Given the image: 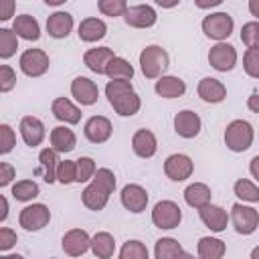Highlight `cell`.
I'll return each mask as SVG.
<instances>
[{
  "label": "cell",
  "mask_w": 259,
  "mask_h": 259,
  "mask_svg": "<svg viewBox=\"0 0 259 259\" xmlns=\"http://www.w3.org/2000/svg\"><path fill=\"white\" fill-rule=\"evenodd\" d=\"M38 164H40L42 180H45L47 184L57 182V168H59V164H61V160H59V152L53 150L51 146L45 148V150H40V154H38Z\"/></svg>",
  "instance_id": "29"
},
{
  "label": "cell",
  "mask_w": 259,
  "mask_h": 259,
  "mask_svg": "<svg viewBox=\"0 0 259 259\" xmlns=\"http://www.w3.org/2000/svg\"><path fill=\"white\" fill-rule=\"evenodd\" d=\"M117 259H150V253H148V247L142 241L130 239L121 245Z\"/></svg>",
  "instance_id": "37"
},
{
  "label": "cell",
  "mask_w": 259,
  "mask_h": 259,
  "mask_svg": "<svg viewBox=\"0 0 259 259\" xmlns=\"http://www.w3.org/2000/svg\"><path fill=\"white\" fill-rule=\"evenodd\" d=\"M105 75L109 77V81H132V77H134V67L130 65L127 59L115 57V59L107 65Z\"/></svg>",
  "instance_id": "34"
},
{
  "label": "cell",
  "mask_w": 259,
  "mask_h": 259,
  "mask_svg": "<svg viewBox=\"0 0 259 259\" xmlns=\"http://www.w3.org/2000/svg\"><path fill=\"white\" fill-rule=\"evenodd\" d=\"M241 40L247 49H259V20L245 22L241 28Z\"/></svg>",
  "instance_id": "42"
},
{
  "label": "cell",
  "mask_w": 259,
  "mask_h": 259,
  "mask_svg": "<svg viewBox=\"0 0 259 259\" xmlns=\"http://www.w3.org/2000/svg\"><path fill=\"white\" fill-rule=\"evenodd\" d=\"M71 95L79 105H93L99 97V87L89 77H75L71 81Z\"/></svg>",
  "instance_id": "21"
},
{
  "label": "cell",
  "mask_w": 259,
  "mask_h": 259,
  "mask_svg": "<svg viewBox=\"0 0 259 259\" xmlns=\"http://www.w3.org/2000/svg\"><path fill=\"white\" fill-rule=\"evenodd\" d=\"M182 221V210L174 200H160L152 208V225L160 231L176 229Z\"/></svg>",
  "instance_id": "5"
},
{
  "label": "cell",
  "mask_w": 259,
  "mask_h": 259,
  "mask_svg": "<svg viewBox=\"0 0 259 259\" xmlns=\"http://www.w3.org/2000/svg\"><path fill=\"white\" fill-rule=\"evenodd\" d=\"M91 253L95 259H111L115 253V239L107 231H97L91 237Z\"/></svg>",
  "instance_id": "30"
},
{
  "label": "cell",
  "mask_w": 259,
  "mask_h": 259,
  "mask_svg": "<svg viewBox=\"0 0 259 259\" xmlns=\"http://www.w3.org/2000/svg\"><path fill=\"white\" fill-rule=\"evenodd\" d=\"M73 14L67 10H55L53 14H49L47 18V32L51 38H67L73 30Z\"/></svg>",
  "instance_id": "20"
},
{
  "label": "cell",
  "mask_w": 259,
  "mask_h": 259,
  "mask_svg": "<svg viewBox=\"0 0 259 259\" xmlns=\"http://www.w3.org/2000/svg\"><path fill=\"white\" fill-rule=\"evenodd\" d=\"M132 150L138 158H152L156 156L158 152V140H156V134L152 130H146V127H140L134 132L132 136Z\"/></svg>",
  "instance_id": "18"
},
{
  "label": "cell",
  "mask_w": 259,
  "mask_h": 259,
  "mask_svg": "<svg viewBox=\"0 0 259 259\" xmlns=\"http://www.w3.org/2000/svg\"><path fill=\"white\" fill-rule=\"evenodd\" d=\"M111 121L105 115H91L83 127V134L91 144H105L111 138Z\"/></svg>",
  "instance_id": "17"
},
{
  "label": "cell",
  "mask_w": 259,
  "mask_h": 259,
  "mask_svg": "<svg viewBox=\"0 0 259 259\" xmlns=\"http://www.w3.org/2000/svg\"><path fill=\"white\" fill-rule=\"evenodd\" d=\"M18 237H16V231H12L10 227H2L0 229V251H10L14 245H16Z\"/></svg>",
  "instance_id": "48"
},
{
  "label": "cell",
  "mask_w": 259,
  "mask_h": 259,
  "mask_svg": "<svg viewBox=\"0 0 259 259\" xmlns=\"http://www.w3.org/2000/svg\"><path fill=\"white\" fill-rule=\"evenodd\" d=\"M130 4L125 0H99L97 2V10L103 14V16H125Z\"/></svg>",
  "instance_id": "39"
},
{
  "label": "cell",
  "mask_w": 259,
  "mask_h": 259,
  "mask_svg": "<svg viewBox=\"0 0 259 259\" xmlns=\"http://www.w3.org/2000/svg\"><path fill=\"white\" fill-rule=\"evenodd\" d=\"M91 182H95V184H99L103 190H107L109 194L115 190V186H117V180H115V174H113V170H109V168H97V172H95V176H93V180Z\"/></svg>",
  "instance_id": "44"
},
{
  "label": "cell",
  "mask_w": 259,
  "mask_h": 259,
  "mask_svg": "<svg viewBox=\"0 0 259 259\" xmlns=\"http://www.w3.org/2000/svg\"><path fill=\"white\" fill-rule=\"evenodd\" d=\"M247 107H249V111L259 113V91H253V93L247 97Z\"/></svg>",
  "instance_id": "51"
},
{
  "label": "cell",
  "mask_w": 259,
  "mask_h": 259,
  "mask_svg": "<svg viewBox=\"0 0 259 259\" xmlns=\"http://www.w3.org/2000/svg\"><path fill=\"white\" fill-rule=\"evenodd\" d=\"M176 259H200V257H198V255L194 257L192 253H188V251H182V253H180V255H178Z\"/></svg>",
  "instance_id": "56"
},
{
  "label": "cell",
  "mask_w": 259,
  "mask_h": 259,
  "mask_svg": "<svg viewBox=\"0 0 259 259\" xmlns=\"http://www.w3.org/2000/svg\"><path fill=\"white\" fill-rule=\"evenodd\" d=\"M14 85H16V71L10 65H2L0 67V91L8 93Z\"/></svg>",
  "instance_id": "47"
},
{
  "label": "cell",
  "mask_w": 259,
  "mask_h": 259,
  "mask_svg": "<svg viewBox=\"0 0 259 259\" xmlns=\"http://www.w3.org/2000/svg\"><path fill=\"white\" fill-rule=\"evenodd\" d=\"M117 55L113 53V49L109 47H93V49H87L85 55H83V63L85 67L95 73V75H105L107 71V65L115 59Z\"/></svg>",
  "instance_id": "14"
},
{
  "label": "cell",
  "mask_w": 259,
  "mask_h": 259,
  "mask_svg": "<svg viewBox=\"0 0 259 259\" xmlns=\"http://www.w3.org/2000/svg\"><path fill=\"white\" fill-rule=\"evenodd\" d=\"M233 192L241 202H259V184L249 178H239L233 184Z\"/></svg>",
  "instance_id": "35"
},
{
  "label": "cell",
  "mask_w": 259,
  "mask_h": 259,
  "mask_svg": "<svg viewBox=\"0 0 259 259\" xmlns=\"http://www.w3.org/2000/svg\"><path fill=\"white\" fill-rule=\"evenodd\" d=\"M172 125H174V132L184 138V140H192L200 134L202 130V119L198 113H194L192 109H182L174 115L172 119Z\"/></svg>",
  "instance_id": "12"
},
{
  "label": "cell",
  "mask_w": 259,
  "mask_h": 259,
  "mask_svg": "<svg viewBox=\"0 0 259 259\" xmlns=\"http://www.w3.org/2000/svg\"><path fill=\"white\" fill-rule=\"evenodd\" d=\"M14 0H0V20H10L14 16Z\"/></svg>",
  "instance_id": "50"
},
{
  "label": "cell",
  "mask_w": 259,
  "mask_h": 259,
  "mask_svg": "<svg viewBox=\"0 0 259 259\" xmlns=\"http://www.w3.org/2000/svg\"><path fill=\"white\" fill-rule=\"evenodd\" d=\"M12 30L16 32L18 38H24L28 42H34V40L40 38V24L30 14H18V16H14Z\"/></svg>",
  "instance_id": "25"
},
{
  "label": "cell",
  "mask_w": 259,
  "mask_h": 259,
  "mask_svg": "<svg viewBox=\"0 0 259 259\" xmlns=\"http://www.w3.org/2000/svg\"><path fill=\"white\" fill-rule=\"evenodd\" d=\"M130 91H134L132 81H107V85H105V97L109 103L115 101L117 97L130 93Z\"/></svg>",
  "instance_id": "43"
},
{
  "label": "cell",
  "mask_w": 259,
  "mask_h": 259,
  "mask_svg": "<svg viewBox=\"0 0 259 259\" xmlns=\"http://www.w3.org/2000/svg\"><path fill=\"white\" fill-rule=\"evenodd\" d=\"M77 34L83 42H97L107 34V24L97 16H89V18L81 20V24L77 28Z\"/></svg>",
  "instance_id": "26"
},
{
  "label": "cell",
  "mask_w": 259,
  "mask_h": 259,
  "mask_svg": "<svg viewBox=\"0 0 259 259\" xmlns=\"http://www.w3.org/2000/svg\"><path fill=\"white\" fill-rule=\"evenodd\" d=\"M10 194H12V198H14V200L30 202V200H34V198L40 194V188H38V184H36L34 180L24 178V180H18V182H14V184H12Z\"/></svg>",
  "instance_id": "33"
},
{
  "label": "cell",
  "mask_w": 259,
  "mask_h": 259,
  "mask_svg": "<svg viewBox=\"0 0 259 259\" xmlns=\"http://www.w3.org/2000/svg\"><path fill=\"white\" fill-rule=\"evenodd\" d=\"M51 113L65 125H77L81 121V107L75 105L69 97H55L51 103Z\"/></svg>",
  "instance_id": "16"
},
{
  "label": "cell",
  "mask_w": 259,
  "mask_h": 259,
  "mask_svg": "<svg viewBox=\"0 0 259 259\" xmlns=\"http://www.w3.org/2000/svg\"><path fill=\"white\" fill-rule=\"evenodd\" d=\"M16 146V134L8 123H0V154H10Z\"/></svg>",
  "instance_id": "46"
},
{
  "label": "cell",
  "mask_w": 259,
  "mask_h": 259,
  "mask_svg": "<svg viewBox=\"0 0 259 259\" xmlns=\"http://www.w3.org/2000/svg\"><path fill=\"white\" fill-rule=\"evenodd\" d=\"M182 194H184V202L190 208H196V210L212 202V190L204 182H192V184H188Z\"/></svg>",
  "instance_id": "24"
},
{
  "label": "cell",
  "mask_w": 259,
  "mask_h": 259,
  "mask_svg": "<svg viewBox=\"0 0 259 259\" xmlns=\"http://www.w3.org/2000/svg\"><path fill=\"white\" fill-rule=\"evenodd\" d=\"M198 217L204 223V227L210 229L212 233H223L227 229V225L231 223L229 212L223 206L212 204V202L206 204V206H202V208H198Z\"/></svg>",
  "instance_id": "19"
},
{
  "label": "cell",
  "mask_w": 259,
  "mask_h": 259,
  "mask_svg": "<svg viewBox=\"0 0 259 259\" xmlns=\"http://www.w3.org/2000/svg\"><path fill=\"white\" fill-rule=\"evenodd\" d=\"M196 253L200 259H223L227 253V245L219 237H200L196 243Z\"/></svg>",
  "instance_id": "31"
},
{
  "label": "cell",
  "mask_w": 259,
  "mask_h": 259,
  "mask_svg": "<svg viewBox=\"0 0 259 259\" xmlns=\"http://www.w3.org/2000/svg\"><path fill=\"white\" fill-rule=\"evenodd\" d=\"M249 172H251V176L255 178V182H259V154L253 156V160H251V164H249Z\"/></svg>",
  "instance_id": "52"
},
{
  "label": "cell",
  "mask_w": 259,
  "mask_h": 259,
  "mask_svg": "<svg viewBox=\"0 0 259 259\" xmlns=\"http://www.w3.org/2000/svg\"><path fill=\"white\" fill-rule=\"evenodd\" d=\"M194 4L198 8H212V6H219L221 0H194Z\"/></svg>",
  "instance_id": "53"
},
{
  "label": "cell",
  "mask_w": 259,
  "mask_h": 259,
  "mask_svg": "<svg viewBox=\"0 0 259 259\" xmlns=\"http://www.w3.org/2000/svg\"><path fill=\"white\" fill-rule=\"evenodd\" d=\"M49 142H51V148L57 150L59 154H69L75 150L77 146V136L71 127L67 125H57L51 130L49 134Z\"/></svg>",
  "instance_id": "23"
},
{
  "label": "cell",
  "mask_w": 259,
  "mask_h": 259,
  "mask_svg": "<svg viewBox=\"0 0 259 259\" xmlns=\"http://www.w3.org/2000/svg\"><path fill=\"white\" fill-rule=\"evenodd\" d=\"M109 192L107 190H103L99 184H95V182H89L85 188H83V192H81V200H83V204L89 208V210H93V212H99V210H103L105 206H107V202H109Z\"/></svg>",
  "instance_id": "27"
},
{
  "label": "cell",
  "mask_w": 259,
  "mask_h": 259,
  "mask_svg": "<svg viewBox=\"0 0 259 259\" xmlns=\"http://www.w3.org/2000/svg\"><path fill=\"white\" fill-rule=\"evenodd\" d=\"M237 61H239L237 49L233 45H229V42H214L210 47V51H208V65L219 73L233 71Z\"/></svg>",
  "instance_id": "8"
},
{
  "label": "cell",
  "mask_w": 259,
  "mask_h": 259,
  "mask_svg": "<svg viewBox=\"0 0 259 259\" xmlns=\"http://www.w3.org/2000/svg\"><path fill=\"white\" fill-rule=\"evenodd\" d=\"M0 259H24V257L18 255V253H6V255H2Z\"/></svg>",
  "instance_id": "57"
},
{
  "label": "cell",
  "mask_w": 259,
  "mask_h": 259,
  "mask_svg": "<svg viewBox=\"0 0 259 259\" xmlns=\"http://www.w3.org/2000/svg\"><path fill=\"white\" fill-rule=\"evenodd\" d=\"M51 259H55V257H51Z\"/></svg>",
  "instance_id": "60"
},
{
  "label": "cell",
  "mask_w": 259,
  "mask_h": 259,
  "mask_svg": "<svg viewBox=\"0 0 259 259\" xmlns=\"http://www.w3.org/2000/svg\"><path fill=\"white\" fill-rule=\"evenodd\" d=\"M154 91L164 97V99H176V97H182L186 93V83L180 79V77H174V75H164L156 81L154 85Z\"/></svg>",
  "instance_id": "28"
},
{
  "label": "cell",
  "mask_w": 259,
  "mask_h": 259,
  "mask_svg": "<svg viewBox=\"0 0 259 259\" xmlns=\"http://www.w3.org/2000/svg\"><path fill=\"white\" fill-rule=\"evenodd\" d=\"M18 49V36L12 28H0V59H10Z\"/></svg>",
  "instance_id": "38"
},
{
  "label": "cell",
  "mask_w": 259,
  "mask_h": 259,
  "mask_svg": "<svg viewBox=\"0 0 259 259\" xmlns=\"http://www.w3.org/2000/svg\"><path fill=\"white\" fill-rule=\"evenodd\" d=\"M61 249L69 257H81L91 249V237L85 229H69L61 239Z\"/></svg>",
  "instance_id": "11"
},
{
  "label": "cell",
  "mask_w": 259,
  "mask_h": 259,
  "mask_svg": "<svg viewBox=\"0 0 259 259\" xmlns=\"http://www.w3.org/2000/svg\"><path fill=\"white\" fill-rule=\"evenodd\" d=\"M182 245L172 237H162L154 245V259H176L182 253Z\"/></svg>",
  "instance_id": "36"
},
{
  "label": "cell",
  "mask_w": 259,
  "mask_h": 259,
  "mask_svg": "<svg viewBox=\"0 0 259 259\" xmlns=\"http://www.w3.org/2000/svg\"><path fill=\"white\" fill-rule=\"evenodd\" d=\"M109 105L113 107V111H115L117 115H121V117H132V115H136V113L140 111L142 99H140V95H138L136 91H130V93L117 97L115 101H111Z\"/></svg>",
  "instance_id": "32"
},
{
  "label": "cell",
  "mask_w": 259,
  "mask_h": 259,
  "mask_svg": "<svg viewBox=\"0 0 259 259\" xmlns=\"http://www.w3.org/2000/svg\"><path fill=\"white\" fill-rule=\"evenodd\" d=\"M65 0H45V4L47 6H59V4H63Z\"/></svg>",
  "instance_id": "58"
},
{
  "label": "cell",
  "mask_w": 259,
  "mask_h": 259,
  "mask_svg": "<svg viewBox=\"0 0 259 259\" xmlns=\"http://www.w3.org/2000/svg\"><path fill=\"white\" fill-rule=\"evenodd\" d=\"M202 32L204 36L217 40V42H227V38L235 30V20L229 12H210L202 18Z\"/></svg>",
  "instance_id": "3"
},
{
  "label": "cell",
  "mask_w": 259,
  "mask_h": 259,
  "mask_svg": "<svg viewBox=\"0 0 259 259\" xmlns=\"http://www.w3.org/2000/svg\"><path fill=\"white\" fill-rule=\"evenodd\" d=\"M249 259H259V245H257V247H253V251H251Z\"/></svg>",
  "instance_id": "59"
},
{
  "label": "cell",
  "mask_w": 259,
  "mask_h": 259,
  "mask_svg": "<svg viewBox=\"0 0 259 259\" xmlns=\"http://www.w3.org/2000/svg\"><path fill=\"white\" fill-rule=\"evenodd\" d=\"M97 172V166H95V160L89 158V156H81L77 160V182L83 184V182H91L93 176Z\"/></svg>",
  "instance_id": "40"
},
{
  "label": "cell",
  "mask_w": 259,
  "mask_h": 259,
  "mask_svg": "<svg viewBox=\"0 0 259 259\" xmlns=\"http://www.w3.org/2000/svg\"><path fill=\"white\" fill-rule=\"evenodd\" d=\"M140 71L146 79H160L164 77V73L168 71L170 67V57H168V51L160 45H148L142 49L140 57Z\"/></svg>",
  "instance_id": "1"
},
{
  "label": "cell",
  "mask_w": 259,
  "mask_h": 259,
  "mask_svg": "<svg viewBox=\"0 0 259 259\" xmlns=\"http://www.w3.org/2000/svg\"><path fill=\"white\" fill-rule=\"evenodd\" d=\"M249 12L259 20V0H249Z\"/></svg>",
  "instance_id": "55"
},
{
  "label": "cell",
  "mask_w": 259,
  "mask_h": 259,
  "mask_svg": "<svg viewBox=\"0 0 259 259\" xmlns=\"http://www.w3.org/2000/svg\"><path fill=\"white\" fill-rule=\"evenodd\" d=\"M231 225L239 235H253L259 227V210L245 204V202H235L231 206Z\"/></svg>",
  "instance_id": "4"
},
{
  "label": "cell",
  "mask_w": 259,
  "mask_h": 259,
  "mask_svg": "<svg viewBox=\"0 0 259 259\" xmlns=\"http://www.w3.org/2000/svg\"><path fill=\"white\" fill-rule=\"evenodd\" d=\"M192 172H194V162L186 154H170L164 160V174L172 182H182V180L190 178Z\"/></svg>",
  "instance_id": "10"
},
{
  "label": "cell",
  "mask_w": 259,
  "mask_h": 259,
  "mask_svg": "<svg viewBox=\"0 0 259 259\" xmlns=\"http://www.w3.org/2000/svg\"><path fill=\"white\" fill-rule=\"evenodd\" d=\"M49 221H51V210L42 202L26 204L18 214V225L28 233H36V231L45 229L49 225Z\"/></svg>",
  "instance_id": "6"
},
{
  "label": "cell",
  "mask_w": 259,
  "mask_h": 259,
  "mask_svg": "<svg viewBox=\"0 0 259 259\" xmlns=\"http://www.w3.org/2000/svg\"><path fill=\"white\" fill-rule=\"evenodd\" d=\"M57 182L61 184L77 182V160H61L57 168Z\"/></svg>",
  "instance_id": "41"
},
{
  "label": "cell",
  "mask_w": 259,
  "mask_h": 259,
  "mask_svg": "<svg viewBox=\"0 0 259 259\" xmlns=\"http://www.w3.org/2000/svg\"><path fill=\"white\" fill-rule=\"evenodd\" d=\"M243 69L249 77L259 79V49H247L243 55Z\"/></svg>",
  "instance_id": "45"
},
{
  "label": "cell",
  "mask_w": 259,
  "mask_h": 259,
  "mask_svg": "<svg viewBox=\"0 0 259 259\" xmlns=\"http://www.w3.org/2000/svg\"><path fill=\"white\" fill-rule=\"evenodd\" d=\"M123 20L132 28H152L158 22V12L152 4H134L127 8Z\"/></svg>",
  "instance_id": "13"
},
{
  "label": "cell",
  "mask_w": 259,
  "mask_h": 259,
  "mask_svg": "<svg viewBox=\"0 0 259 259\" xmlns=\"http://www.w3.org/2000/svg\"><path fill=\"white\" fill-rule=\"evenodd\" d=\"M225 146L235 152V154H241V152H247L251 146H253V140H255V130L253 125L247 121V119H233L227 127H225Z\"/></svg>",
  "instance_id": "2"
},
{
  "label": "cell",
  "mask_w": 259,
  "mask_h": 259,
  "mask_svg": "<svg viewBox=\"0 0 259 259\" xmlns=\"http://www.w3.org/2000/svg\"><path fill=\"white\" fill-rule=\"evenodd\" d=\"M16 176V170L8 164V162H0V186H8Z\"/></svg>",
  "instance_id": "49"
},
{
  "label": "cell",
  "mask_w": 259,
  "mask_h": 259,
  "mask_svg": "<svg viewBox=\"0 0 259 259\" xmlns=\"http://www.w3.org/2000/svg\"><path fill=\"white\" fill-rule=\"evenodd\" d=\"M18 130H20V138L26 146L30 148H36L45 142V136H47V130H45V123L34 117V115H24L18 123Z\"/></svg>",
  "instance_id": "15"
},
{
  "label": "cell",
  "mask_w": 259,
  "mask_h": 259,
  "mask_svg": "<svg viewBox=\"0 0 259 259\" xmlns=\"http://www.w3.org/2000/svg\"><path fill=\"white\" fill-rule=\"evenodd\" d=\"M49 65H51V59L42 49H26V51H22V55L18 59L20 71L32 79L42 77L49 71Z\"/></svg>",
  "instance_id": "7"
},
{
  "label": "cell",
  "mask_w": 259,
  "mask_h": 259,
  "mask_svg": "<svg viewBox=\"0 0 259 259\" xmlns=\"http://www.w3.org/2000/svg\"><path fill=\"white\" fill-rule=\"evenodd\" d=\"M0 202H2V212H0V223H4V221H6V217H8V200H6V196H0Z\"/></svg>",
  "instance_id": "54"
},
{
  "label": "cell",
  "mask_w": 259,
  "mask_h": 259,
  "mask_svg": "<svg viewBox=\"0 0 259 259\" xmlns=\"http://www.w3.org/2000/svg\"><path fill=\"white\" fill-rule=\"evenodd\" d=\"M196 93L206 103H221L227 97V87H225L223 81H219L214 77H204V79L198 81Z\"/></svg>",
  "instance_id": "22"
},
{
  "label": "cell",
  "mask_w": 259,
  "mask_h": 259,
  "mask_svg": "<svg viewBox=\"0 0 259 259\" xmlns=\"http://www.w3.org/2000/svg\"><path fill=\"white\" fill-rule=\"evenodd\" d=\"M119 200H121V206L134 214H140L146 210L148 206V190L142 186V184H136V182H130L121 188L119 192Z\"/></svg>",
  "instance_id": "9"
}]
</instances>
